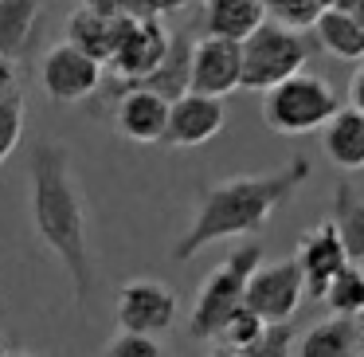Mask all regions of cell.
<instances>
[{"label":"cell","instance_id":"cell-1","mask_svg":"<svg viewBox=\"0 0 364 357\" xmlns=\"http://www.w3.org/2000/svg\"><path fill=\"white\" fill-rule=\"evenodd\" d=\"M309 157H290L274 173H239L228 181L212 185L200 197L192 224L181 239L173 244V259L188 263L196 259L204 247L220 244V239H243L267 228V220L309 181Z\"/></svg>","mask_w":364,"mask_h":357},{"label":"cell","instance_id":"cell-2","mask_svg":"<svg viewBox=\"0 0 364 357\" xmlns=\"http://www.w3.org/2000/svg\"><path fill=\"white\" fill-rule=\"evenodd\" d=\"M28 185H32V224L36 236L55 252L71 279L75 310L87 318V299L95 291L87 247V200L71 177V157L63 142H36L28 153Z\"/></svg>","mask_w":364,"mask_h":357},{"label":"cell","instance_id":"cell-3","mask_svg":"<svg viewBox=\"0 0 364 357\" xmlns=\"http://www.w3.org/2000/svg\"><path fill=\"white\" fill-rule=\"evenodd\" d=\"M262 263V247L259 244H243L212 271V275L200 283L196 302L188 310V333L196 341H220L228 318L243 306V294H247V279L251 271Z\"/></svg>","mask_w":364,"mask_h":357},{"label":"cell","instance_id":"cell-4","mask_svg":"<svg viewBox=\"0 0 364 357\" xmlns=\"http://www.w3.org/2000/svg\"><path fill=\"white\" fill-rule=\"evenodd\" d=\"M341 110L333 87L321 75H290V79L274 83L270 90H262V122L274 134L298 138V134H314L321 130L333 114Z\"/></svg>","mask_w":364,"mask_h":357},{"label":"cell","instance_id":"cell-5","mask_svg":"<svg viewBox=\"0 0 364 357\" xmlns=\"http://www.w3.org/2000/svg\"><path fill=\"white\" fill-rule=\"evenodd\" d=\"M306 36L301 28H290L282 20H262L243 40V87L247 90H270L274 83L306 71Z\"/></svg>","mask_w":364,"mask_h":357},{"label":"cell","instance_id":"cell-6","mask_svg":"<svg viewBox=\"0 0 364 357\" xmlns=\"http://www.w3.org/2000/svg\"><path fill=\"white\" fill-rule=\"evenodd\" d=\"M176 314H181L176 291L165 286L161 279H129L114 299V322H118V330L129 333H153L157 338V333L176 326Z\"/></svg>","mask_w":364,"mask_h":357},{"label":"cell","instance_id":"cell-7","mask_svg":"<svg viewBox=\"0 0 364 357\" xmlns=\"http://www.w3.org/2000/svg\"><path fill=\"white\" fill-rule=\"evenodd\" d=\"M102 67L95 56H87L82 48H75L71 40L55 43V48L43 56L40 63V83H43V95L51 98V103H82V98H90L98 90V83H102Z\"/></svg>","mask_w":364,"mask_h":357},{"label":"cell","instance_id":"cell-8","mask_svg":"<svg viewBox=\"0 0 364 357\" xmlns=\"http://www.w3.org/2000/svg\"><path fill=\"white\" fill-rule=\"evenodd\" d=\"M306 299V279H301L298 259H278V263H259L247 279L243 302L259 310L267 322H290Z\"/></svg>","mask_w":364,"mask_h":357},{"label":"cell","instance_id":"cell-9","mask_svg":"<svg viewBox=\"0 0 364 357\" xmlns=\"http://www.w3.org/2000/svg\"><path fill=\"white\" fill-rule=\"evenodd\" d=\"M168 43H173V32H168L165 20H129L126 32H122L118 48H114V75L122 79V87H134L145 75L157 71V63L165 59Z\"/></svg>","mask_w":364,"mask_h":357},{"label":"cell","instance_id":"cell-10","mask_svg":"<svg viewBox=\"0 0 364 357\" xmlns=\"http://www.w3.org/2000/svg\"><path fill=\"white\" fill-rule=\"evenodd\" d=\"M239 87H243V43L223 40V36L196 40V48H192V90L228 98Z\"/></svg>","mask_w":364,"mask_h":357},{"label":"cell","instance_id":"cell-11","mask_svg":"<svg viewBox=\"0 0 364 357\" xmlns=\"http://www.w3.org/2000/svg\"><path fill=\"white\" fill-rule=\"evenodd\" d=\"M294 259H298L301 279H306V294H309V299H321L325 286L333 283V275H337L345 263H353V255H348V247H345V239H341L337 224L321 220V224H314L309 232H301Z\"/></svg>","mask_w":364,"mask_h":357},{"label":"cell","instance_id":"cell-12","mask_svg":"<svg viewBox=\"0 0 364 357\" xmlns=\"http://www.w3.org/2000/svg\"><path fill=\"white\" fill-rule=\"evenodd\" d=\"M223 98L215 95H200V90H188V95L173 98L168 106V130L161 145H173V150H196V145L212 142L223 130Z\"/></svg>","mask_w":364,"mask_h":357},{"label":"cell","instance_id":"cell-13","mask_svg":"<svg viewBox=\"0 0 364 357\" xmlns=\"http://www.w3.org/2000/svg\"><path fill=\"white\" fill-rule=\"evenodd\" d=\"M168 98L157 95L149 87H122V98H118V130L122 138L137 145H157L165 142V130H168Z\"/></svg>","mask_w":364,"mask_h":357},{"label":"cell","instance_id":"cell-14","mask_svg":"<svg viewBox=\"0 0 364 357\" xmlns=\"http://www.w3.org/2000/svg\"><path fill=\"white\" fill-rule=\"evenodd\" d=\"M126 24H129V16H102L98 9L82 4V9H75L67 16V40L75 48H82L87 56H95L98 63H110Z\"/></svg>","mask_w":364,"mask_h":357},{"label":"cell","instance_id":"cell-15","mask_svg":"<svg viewBox=\"0 0 364 357\" xmlns=\"http://www.w3.org/2000/svg\"><path fill=\"white\" fill-rule=\"evenodd\" d=\"M321 145H325V157L337 169H345V173L364 169V110H356L353 103L341 106L321 126Z\"/></svg>","mask_w":364,"mask_h":357},{"label":"cell","instance_id":"cell-16","mask_svg":"<svg viewBox=\"0 0 364 357\" xmlns=\"http://www.w3.org/2000/svg\"><path fill=\"white\" fill-rule=\"evenodd\" d=\"M364 353V333L356 318L329 314L317 326H309L298 341V357H360Z\"/></svg>","mask_w":364,"mask_h":357},{"label":"cell","instance_id":"cell-17","mask_svg":"<svg viewBox=\"0 0 364 357\" xmlns=\"http://www.w3.org/2000/svg\"><path fill=\"white\" fill-rule=\"evenodd\" d=\"M262 20H267V4L262 0H204L208 36H223V40L243 43Z\"/></svg>","mask_w":364,"mask_h":357},{"label":"cell","instance_id":"cell-18","mask_svg":"<svg viewBox=\"0 0 364 357\" xmlns=\"http://www.w3.org/2000/svg\"><path fill=\"white\" fill-rule=\"evenodd\" d=\"M192 48H196V40H188L184 32H173V43H168L165 59L157 63V71L145 75L134 87H149V90H157V95H165L168 103L188 95L192 90Z\"/></svg>","mask_w":364,"mask_h":357},{"label":"cell","instance_id":"cell-19","mask_svg":"<svg viewBox=\"0 0 364 357\" xmlns=\"http://www.w3.org/2000/svg\"><path fill=\"white\" fill-rule=\"evenodd\" d=\"M314 32H317V43H321L329 56L348 59V63L364 59V20L356 16V12L325 9L321 16H317Z\"/></svg>","mask_w":364,"mask_h":357},{"label":"cell","instance_id":"cell-20","mask_svg":"<svg viewBox=\"0 0 364 357\" xmlns=\"http://www.w3.org/2000/svg\"><path fill=\"white\" fill-rule=\"evenodd\" d=\"M43 0H0V56L20 59L32 43Z\"/></svg>","mask_w":364,"mask_h":357},{"label":"cell","instance_id":"cell-21","mask_svg":"<svg viewBox=\"0 0 364 357\" xmlns=\"http://www.w3.org/2000/svg\"><path fill=\"white\" fill-rule=\"evenodd\" d=\"M329 220L337 224L348 255H353L356 263H364V197L348 181H341L337 189H333V216Z\"/></svg>","mask_w":364,"mask_h":357},{"label":"cell","instance_id":"cell-22","mask_svg":"<svg viewBox=\"0 0 364 357\" xmlns=\"http://www.w3.org/2000/svg\"><path fill=\"white\" fill-rule=\"evenodd\" d=\"M325 310L341 318H360L364 314V263H345V267L333 275V283L321 294Z\"/></svg>","mask_w":364,"mask_h":357},{"label":"cell","instance_id":"cell-23","mask_svg":"<svg viewBox=\"0 0 364 357\" xmlns=\"http://www.w3.org/2000/svg\"><path fill=\"white\" fill-rule=\"evenodd\" d=\"M298 349V338H294L290 322H267L262 333L247 346V357H294Z\"/></svg>","mask_w":364,"mask_h":357},{"label":"cell","instance_id":"cell-24","mask_svg":"<svg viewBox=\"0 0 364 357\" xmlns=\"http://www.w3.org/2000/svg\"><path fill=\"white\" fill-rule=\"evenodd\" d=\"M270 20H282L290 28H314L325 12V0H262Z\"/></svg>","mask_w":364,"mask_h":357},{"label":"cell","instance_id":"cell-25","mask_svg":"<svg viewBox=\"0 0 364 357\" xmlns=\"http://www.w3.org/2000/svg\"><path fill=\"white\" fill-rule=\"evenodd\" d=\"M262 326H267V318L243 302V306H239L235 314L228 318V326H223L220 341H223V346H235V349H247V346H251V341L262 333Z\"/></svg>","mask_w":364,"mask_h":357},{"label":"cell","instance_id":"cell-26","mask_svg":"<svg viewBox=\"0 0 364 357\" xmlns=\"http://www.w3.org/2000/svg\"><path fill=\"white\" fill-rule=\"evenodd\" d=\"M98 357H168V353H165V346H161L153 333H129V330H122L118 338L106 341Z\"/></svg>","mask_w":364,"mask_h":357},{"label":"cell","instance_id":"cell-27","mask_svg":"<svg viewBox=\"0 0 364 357\" xmlns=\"http://www.w3.org/2000/svg\"><path fill=\"white\" fill-rule=\"evenodd\" d=\"M20 134H24V98L0 103V165L16 153Z\"/></svg>","mask_w":364,"mask_h":357},{"label":"cell","instance_id":"cell-28","mask_svg":"<svg viewBox=\"0 0 364 357\" xmlns=\"http://www.w3.org/2000/svg\"><path fill=\"white\" fill-rule=\"evenodd\" d=\"M20 98V67L12 56H0V103Z\"/></svg>","mask_w":364,"mask_h":357},{"label":"cell","instance_id":"cell-29","mask_svg":"<svg viewBox=\"0 0 364 357\" xmlns=\"http://www.w3.org/2000/svg\"><path fill=\"white\" fill-rule=\"evenodd\" d=\"M348 103H353L356 110H364V63H360V71L348 79Z\"/></svg>","mask_w":364,"mask_h":357},{"label":"cell","instance_id":"cell-30","mask_svg":"<svg viewBox=\"0 0 364 357\" xmlns=\"http://www.w3.org/2000/svg\"><path fill=\"white\" fill-rule=\"evenodd\" d=\"M212 357H247V349H235V346H223V341H215Z\"/></svg>","mask_w":364,"mask_h":357},{"label":"cell","instance_id":"cell-31","mask_svg":"<svg viewBox=\"0 0 364 357\" xmlns=\"http://www.w3.org/2000/svg\"><path fill=\"white\" fill-rule=\"evenodd\" d=\"M4 357H40V353H28V349H4Z\"/></svg>","mask_w":364,"mask_h":357},{"label":"cell","instance_id":"cell-32","mask_svg":"<svg viewBox=\"0 0 364 357\" xmlns=\"http://www.w3.org/2000/svg\"><path fill=\"white\" fill-rule=\"evenodd\" d=\"M356 322H360V333H364V314H360V318H356Z\"/></svg>","mask_w":364,"mask_h":357},{"label":"cell","instance_id":"cell-33","mask_svg":"<svg viewBox=\"0 0 364 357\" xmlns=\"http://www.w3.org/2000/svg\"><path fill=\"white\" fill-rule=\"evenodd\" d=\"M4 349H9V346H4V341H0V357H4Z\"/></svg>","mask_w":364,"mask_h":357},{"label":"cell","instance_id":"cell-34","mask_svg":"<svg viewBox=\"0 0 364 357\" xmlns=\"http://www.w3.org/2000/svg\"><path fill=\"white\" fill-rule=\"evenodd\" d=\"M360 357H364V353H360Z\"/></svg>","mask_w":364,"mask_h":357}]
</instances>
